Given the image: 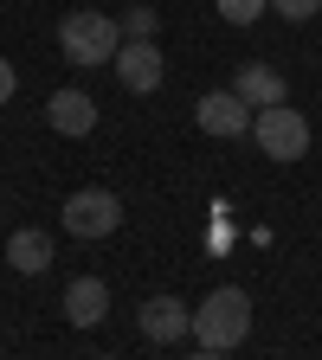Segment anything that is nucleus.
Listing matches in <instances>:
<instances>
[{
	"mask_svg": "<svg viewBox=\"0 0 322 360\" xmlns=\"http://www.w3.org/2000/svg\"><path fill=\"white\" fill-rule=\"evenodd\" d=\"M97 360H116V354H97Z\"/></svg>",
	"mask_w": 322,
	"mask_h": 360,
	"instance_id": "nucleus-17",
	"label": "nucleus"
},
{
	"mask_svg": "<svg viewBox=\"0 0 322 360\" xmlns=\"http://www.w3.org/2000/svg\"><path fill=\"white\" fill-rule=\"evenodd\" d=\"M252 103L239 97V90H206V97L194 103V122L206 129V135H219V142H239V135H252Z\"/></svg>",
	"mask_w": 322,
	"mask_h": 360,
	"instance_id": "nucleus-5",
	"label": "nucleus"
},
{
	"mask_svg": "<svg viewBox=\"0 0 322 360\" xmlns=\"http://www.w3.org/2000/svg\"><path fill=\"white\" fill-rule=\"evenodd\" d=\"M271 13H284V20H316L322 0H271Z\"/></svg>",
	"mask_w": 322,
	"mask_h": 360,
	"instance_id": "nucleus-14",
	"label": "nucleus"
},
{
	"mask_svg": "<svg viewBox=\"0 0 322 360\" xmlns=\"http://www.w3.org/2000/svg\"><path fill=\"white\" fill-rule=\"evenodd\" d=\"M155 26H161L155 7H129V13H123V39H155Z\"/></svg>",
	"mask_w": 322,
	"mask_h": 360,
	"instance_id": "nucleus-13",
	"label": "nucleus"
},
{
	"mask_svg": "<svg viewBox=\"0 0 322 360\" xmlns=\"http://www.w3.org/2000/svg\"><path fill=\"white\" fill-rule=\"evenodd\" d=\"M110 315V290H104V277H78V283H65V322L71 328H97Z\"/></svg>",
	"mask_w": 322,
	"mask_h": 360,
	"instance_id": "nucleus-8",
	"label": "nucleus"
},
{
	"mask_svg": "<svg viewBox=\"0 0 322 360\" xmlns=\"http://www.w3.org/2000/svg\"><path fill=\"white\" fill-rule=\"evenodd\" d=\"M13 90H20V71H13L7 58H0V103H13Z\"/></svg>",
	"mask_w": 322,
	"mask_h": 360,
	"instance_id": "nucleus-15",
	"label": "nucleus"
},
{
	"mask_svg": "<svg viewBox=\"0 0 322 360\" xmlns=\"http://www.w3.org/2000/svg\"><path fill=\"white\" fill-rule=\"evenodd\" d=\"M187 360H225V354H206V347H200V354H187Z\"/></svg>",
	"mask_w": 322,
	"mask_h": 360,
	"instance_id": "nucleus-16",
	"label": "nucleus"
},
{
	"mask_svg": "<svg viewBox=\"0 0 322 360\" xmlns=\"http://www.w3.org/2000/svg\"><path fill=\"white\" fill-rule=\"evenodd\" d=\"M168 58H161V45L155 39H123V52H116V84L135 90V97H149V90L161 84Z\"/></svg>",
	"mask_w": 322,
	"mask_h": 360,
	"instance_id": "nucleus-7",
	"label": "nucleus"
},
{
	"mask_svg": "<svg viewBox=\"0 0 322 360\" xmlns=\"http://www.w3.org/2000/svg\"><path fill=\"white\" fill-rule=\"evenodd\" d=\"M58 52L71 58V65H116V52H123V26L110 20V13H97V7H78V13H65L58 20Z\"/></svg>",
	"mask_w": 322,
	"mask_h": 360,
	"instance_id": "nucleus-2",
	"label": "nucleus"
},
{
	"mask_svg": "<svg viewBox=\"0 0 322 360\" xmlns=\"http://www.w3.org/2000/svg\"><path fill=\"white\" fill-rule=\"evenodd\" d=\"M233 90H239L252 110H278V103L290 97V84H284V71H278V65H245Z\"/></svg>",
	"mask_w": 322,
	"mask_h": 360,
	"instance_id": "nucleus-11",
	"label": "nucleus"
},
{
	"mask_svg": "<svg viewBox=\"0 0 322 360\" xmlns=\"http://www.w3.org/2000/svg\"><path fill=\"white\" fill-rule=\"evenodd\" d=\"M116 225H123V200L110 187H78L65 200V232L71 238H110Z\"/></svg>",
	"mask_w": 322,
	"mask_h": 360,
	"instance_id": "nucleus-4",
	"label": "nucleus"
},
{
	"mask_svg": "<svg viewBox=\"0 0 322 360\" xmlns=\"http://www.w3.org/2000/svg\"><path fill=\"white\" fill-rule=\"evenodd\" d=\"M45 122L58 135H90L97 129V103H90L84 90H52V97H45Z\"/></svg>",
	"mask_w": 322,
	"mask_h": 360,
	"instance_id": "nucleus-9",
	"label": "nucleus"
},
{
	"mask_svg": "<svg viewBox=\"0 0 322 360\" xmlns=\"http://www.w3.org/2000/svg\"><path fill=\"white\" fill-rule=\"evenodd\" d=\"M7 264L20 270V277H45V270H52V232L20 225V232L7 238Z\"/></svg>",
	"mask_w": 322,
	"mask_h": 360,
	"instance_id": "nucleus-10",
	"label": "nucleus"
},
{
	"mask_svg": "<svg viewBox=\"0 0 322 360\" xmlns=\"http://www.w3.org/2000/svg\"><path fill=\"white\" fill-rule=\"evenodd\" d=\"M135 328H142V341H155V347H174V341L194 335V309L180 296H149L142 309H135Z\"/></svg>",
	"mask_w": 322,
	"mask_h": 360,
	"instance_id": "nucleus-6",
	"label": "nucleus"
},
{
	"mask_svg": "<svg viewBox=\"0 0 322 360\" xmlns=\"http://www.w3.org/2000/svg\"><path fill=\"white\" fill-rule=\"evenodd\" d=\"M245 335H252V296L239 283H219L194 302V341L206 354H233Z\"/></svg>",
	"mask_w": 322,
	"mask_h": 360,
	"instance_id": "nucleus-1",
	"label": "nucleus"
},
{
	"mask_svg": "<svg viewBox=\"0 0 322 360\" xmlns=\"http://www.w3.org/2000/svg\"><path fill=\"white\" fill-rule=\"evenodd\" d=\"M264 7L271 0H219V20L225 26H252V20H264Z\"/></svg>",
	"mask_w": 322,
	"mask_h": 360,
	"instance_id": "nucleus-12",
	"label": "nucleus"
},
{
	"mask_svg": "<svg viewBox=\"0 0 322 360\" xmlns=\"http://www.w3.org/2000/svg\"><path fill=\"white\" fill-rule=\"evenodd\" d=\"M252 142L271 155V161H303L309 155V116L278 103V110H258L252 116Z\"/></svg>",
	"mask_w": 322,
	"mask_h": 360,
	"instance_id": "nucleus-3",
	"label": "nucleus"
}]
</instances>
